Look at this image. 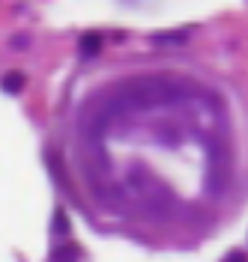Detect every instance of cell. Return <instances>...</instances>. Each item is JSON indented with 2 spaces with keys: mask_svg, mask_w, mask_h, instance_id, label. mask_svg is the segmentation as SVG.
Here are the masks:
<instances>
[{
  "mask_svg": "<svg viewBox=\"0 0 248 262\" xmlns=\"http://www.w3.org/2000/svg\"><path fill=\"white\" fill-rule=\"evenodd\" d=\"M129 188H132V194L138 196V203L156 206V212H159L162 206H170V196L165 194L162 182L147 176L144 170H132V173H129Z\"/></svg>",
  "mask_w": 248,
  "mask_h": 262,
  "instance_id": "obj_1",
  "label": "cell"
},
{
  "mask_svg": "<svg viewBox=\"0 0 248 262\" xmlns=\"http://www.w3.org/2000/svg\"><path fill=\"white\" fill-rule=\"evenodd\" d=\"M78 48H81V57H93V54L102 48V36H99V33H87Z\"/></svg>",
  "mask_w": 248,
  "mask_h": 262,
  "instance_id": "obj_2",
  "label": "cell"
},
{
  "mask_svg": "<svg viewBox=\"0 0 248 262\" xmlns=\"http://www.w3.org/2000/svg\"><path fill=\"white\" fill-rule=\"evenodd\" d=\"M3 90H6V93H21V90H24V75H21V72H9V75H3Z\"/></svg>",
  "mask_w": 248,
  "mask_h": 262,
  "instance_id": "obj_3",
  "label": "cell"
},
{
  "mask_svg": "<svg viewBox=\"0 0 248 262\" xmlns=\"http://www.w3.org/2000/svg\"><path fill=\"white\" fill-rule=\"evenodd\" d=\"M51 262H78V247L66 245V247H57L51 253Z\"/></svg>",
  "mask_w": 248,
  "mask_h": 262,
  "instance_id": "obj_4",
  "label": "cell"
},
{
  "mask_svg": "<svg viewBox=\"0 0 248 262\" xmlns=\"http://www.w3.org/2000/svg\"><path fill=\"white\" fill-rule=\"evenodd\" d=\"M188 36L185 33H159L156 36V45H182Z\"/></svg>",
  "mask_w": 248,
  "mask_h": 262,
  "instance_id": "obj_5",
  "label": "cell"
},
{
  "mask_svg": "<svg viewBox=\"0 0 248 262\" xmlns=\"http://www.w3.org/2000/svg\"><path fill=\"white\" fill-rule=\"evenodd\" d=\"M69 229V217L63 214V209H57L54 212V232H66Z\"/></svg>",
  "mask_w": 248,
  "mask_h": 262,
  "instance_id": "obj_6",
  "label": "cell"
},
{
  "mask_svg": "<svg viewBox=\"0 0 248 262\" xmlns=\"http://www.w3.org/2000/svg\"><path fill=\"white\" fill-rule=\"evenodd\" d=\"M221 262H248V259H245V253H242V250H233V253H227Z\"/></svg>",
  "mask_w": 248,
  "mask_h": 262,
  "instance_id": "obj_7",
  "label": "cell"
}]
</instances>
